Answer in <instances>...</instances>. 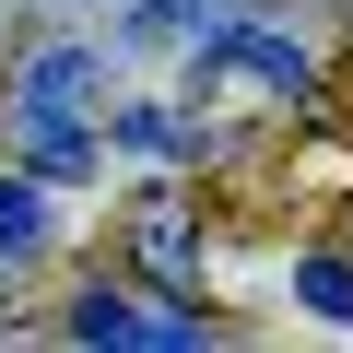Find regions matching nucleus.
I'll return each mask as SVG.
<instances>
[{"label": "nucleus", "mask_w": 353, "mask_h": 353, "mask_svg": "<svg viewBox=\"0 0 353 353\" xmlns=\"http://www.w3.org/2000/svg\"><path fill=\"white\" fill-rule=\"evenodd\" d=\"M189 94H212V106H306V48L248 12L212 48H189Z\"/></svg>", "instance_id": "f257e3e1"}, {"label": "nucleus", "mask_w": 353, "mask_h": 353, "mask_svg": "<svg viewBox=\"0 0 353 353\" xmlns=\"http://www.w3.org/2000/svg\"><path fill=\"white\" fill-rule=\"evenodd\" d=\"M94 94H106V59L94 48H36L24 83H12V118H83Z\"/></svg>", "instance_id": "f03ea898"}, {"label": "nucleus", "mask_w": 353, "mask_h": 353, "mask_svg": "<svg viewBox=\"0 0 353 353\" xmlns=\"http://www.w3.org/2000/svg\"><path fill=\"white\" fill-rule=\"evenodd\" d=\"M71 341H201L189 306H130V294H71Z\"/></svg>", "instance_id": "7ed1b4c3"}, {"label": "nucleus", "mask_w": 353, "mask_h": 353, "mask_svg": "<svg viewBox=\"0 0 353 353\" xmlns=\"http://www.w3.org/2000/svg\"><path fill=\"white\" fill-rule=\"evenodd\" d=\"M224 24H248V0H130V48H212Z\"/></svg>", "instance_id": "20e7f679"}, {"label": "nucleus", "mask_w": 353, "mask_h": 353, "mask_svg": "<svg viewBox=\"0 0 353 353\" xmlns=\"http://www.w3.org/2000/svg\"><path fill=\"white\" fill-rule=\"evenodd\" d=\"M130 248H141V271H153L165 294H189V271H201V224H189V201H141Z\"/></svg>", "instance_id": "39448f33"}, {"label": "nucleus", "mask_w": 353, "mask_h": 353, "mask_svg": "<svg viewBox=\"0 0 353 353\" xmlns=\"http://www.w3.org/2000/svg\"><path fill=\"white\" fill-rule=\"evenodd\" d=\"M36 176H94V118H12Z\"/></svg>", "instance_id": "423d86ee"}, {"label": "nucleus", "mask_w": 353, "mask_h": 353, "mask_svg": "<svg viewBox=\"0 0 353 353\" xmlns=\"http://www.w3.org/2000/svg\"><path fill=\"white\" fill-rule=\"evenodd\" d=\"M48 248V201H36V176H0V259H24Z\"/></svg>", "instance_id": "0eeeda50"}, {"label": "nucleus", "mask_w": 353, "mask_h": 353, "mask_svg": "<svg viewBox=\"0 0 353 353\" xmlns=\"http://www.w3.org/2000/svg\"><path fill=\"white\" fill-rule=\"evenodd\" d=\"M118 141L165 165V153H189V118H176V106H130V118H118Z\"/></svg>", "instance_id": "6e6552de"}, {"label": "nucleus", "mask_w": 353, "mask_h": 353, "mask_svg": "<svg viewBox=\"0 0 353 353\" xmlns=\"http://www.w3.org/2000/svg\"><path fill=\"white\" fill-rule=\"evenodd\" d=\"M294 294H306L318 318H341V330H353V259H306V271H294Z\"/></svg>", "instance_id": "1a4fd4ad"}]
</instances>
